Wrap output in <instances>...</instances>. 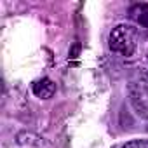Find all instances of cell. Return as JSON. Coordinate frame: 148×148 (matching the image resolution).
<instances>
[{
    "label": "cell",
    "instance_id": "6da1fadb",
    "mask_svg": "<svg viewBox=\"0 0 148 148\" xmlns=\"http://www.w3.org/2000/svg\"><path fill=\"white\" fill-rule=\"evenodd\" d=\"M110 49L120 56H132L139 44V32L131 25H117L108 37Z\"/></svg>",
    "mask_w": 148,
    "mask_h": 148
},
{
    "label": "cell",
    "instance_id": "7a4b0ae2",
    "mask_svg": "<svg viewBox=\"0 0 148 148\" xmlns=\"http://www.w3.org/2000/svg\"><path fill=\"white\" fill-rule=\"evenodd\" d=\"M129 16L141 30H145L148 33V4H136V5H132L131 11H129Z\"/></svg>",
    "mask_w": 148,
    "mask_h": 148
},
{
    "label": "cell",
    "instance_id": "3957f363",
    "mask_svg": "<svg viewBox=\"0 0 148 148\" xmlns=\"http://www.w3.org/2000/svg\"><path fill=\"white\" fill-rule=\"evenodd\" d=\"M33 92L37 98H42V99H49L52 98V94L56 92V86L51 79H40L33 84Z\"/></svg>",
    "mask_w": 148,
    "mask_h": 148
},
{
    "label": "cell",
    "instance_id": "277c9868",
    "mask_svg": "<svg viewBox=\"0 0 148 148\" xmlns=\"http://www.w3.org/2000/svg\"><path fill=\"white\" fill-rule=\"evenodd\" d=\"M122 148H148V141H146V139H136V141H129V143H125Z\"/></svg>",
    "mask_w": 148,
    "mask_h": 148
}]
</instances>
